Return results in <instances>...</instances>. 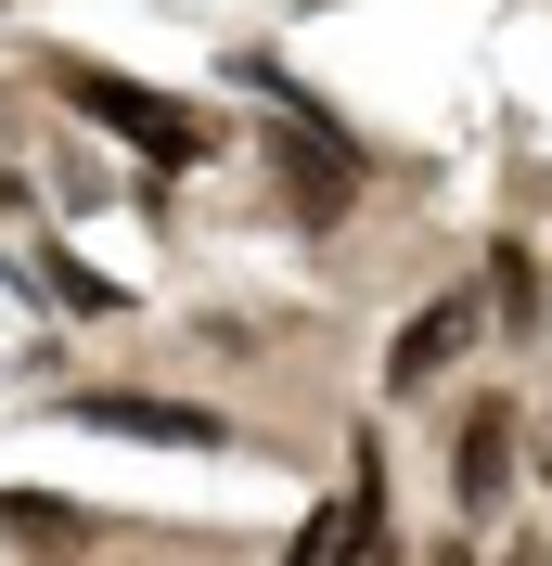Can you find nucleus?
Returning <instances> with one entry per match:
<instances>
[{"label":"nucleus","instance_id":"obj_1","mask_svg":"<svg viewBox=\"0 0 552 566\" xmlns=\"http://www.w3.org/2000/svg\"><path fill=\"white\" fill-rule=\"evenodd\" d=\"M52 91H65L77 116H104V129L129 142V155H155V168H206V155H219V129L193 104H168V91H141V77H116V65H77V52H65Z\"/></svg>","mask_w":552,"mask_h":566},{"label":"nucleus","instance_id":"obj_2","mask_svg":"<svg viewBox=\"0 0 552 566\" xmlns=\"http://www.w3.org/2000/svg\"><path fill=\"white\" fill-rule=\"evenodd\" d=\"M244 91H270V104H283V193H296L309 219H347V193H360V155H347V129L309 104V91H283L270 65H244Z\"/></svg>","mask_w":552,"mask_h":566},{"label":"nucleus","instance_id":"obj_3","mask_svg":"<svg viewBox=\"0 0 552 566\" xmlns=\"http://www.w3.org/2000/svg\"><path fill=\"white\" fill-rule=\"evenodd\" d=\"M65 412L104 424V438H155V451H219V438H232L206 399H141V387H77Z\"/></svg>","mask_w":552,"mask_h":566},{"label":"nucleus","instance_id":"obj_4","mask_svg":"<svg viewBox=\"0 0 552 566\" xmlns=\"http://www.w3.org/2000/svg\"><path fill=\"white\" fill-rule=\"evenodd\" d=\"M476 322H488V296H424L412 322H399V348H385V387L412 399V387H437L449 360L476 348Z\"/></svg>","mask_w":552,"mask_h":566},{"label":"nucleus","instance_id":"obj_5","mask_svg":"<svg viewBox=\"0 0 552 566\" xmlns=\"http://www.w3.org/2000/svg\"><path fill=\"white\" fill-rule=\"evenodd\" d=\"M501 476H514V399H463V424H449V502L488 515Z\"/></svg>","mask_w":552,"mask_h":566},{"label":"nucleus","instance_id":"obj_6","mask_svg":"<svg viewBox=\"0 0 552 566\" xmlns=\"http://www.w3.org/2000/svg\"><path fill=\"white\" fill-rule=\"evenodd\" d=\"M335 515H347V554L360 566H399V541H385V463L373 451H347V502Z\"/></svg>","mask_w":552,"mask_h":566},{"label":"nucleus","instance_id":"obj_7","mask_svg":"<svg viewBox=\"0 0 552 566\" xmlns=\"http://www.w3.org/2000/svg\"><path fill=\"white\" fill-rule=\"evenodd\" d=\"M0 528H13V541H77V515L39 502V490H0Z\"/></svg>","mask_w":552,"mask_h":566},{"label":"nucleus","instance_id":"obj_8","mask_svg":"<svg viewBox=\"0 0 552 566\" xmlns=\"http://www.w3.org/2000/svg\"><path fill=\"white\" fill-rule=\"evenodd\" d=\"M424 566H476V554H463V541H437V554H424Z\"/></svg>","mask_w":552,"mask_h":566},{"label":"nucleus","instance_id":"obj_9","mask_svg":"<svg viewBox=\"0 0 552 566\" xmlns=\"http://www.w3.org/2000/svg\"><path fill=\"white\" fill-rule=\"evenodd\" d=\"M501 566H552V554H501Z\"/></svg>","mask_w":552,"mask_h":566}]
</instances>
